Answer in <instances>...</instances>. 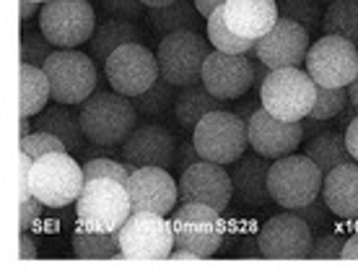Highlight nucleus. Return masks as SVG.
Wrapping results in <instances>:
<instances>
[{
	"mask_svg": "<svg viewBox=\"0 0 358 273\" xmlns=\"http://www.w3.org/2000/svg\"><path fill=\"white\" fill-rule=\"evenodd\" d=\"M34 3H47V0H34Z\"/></svg>",
	"mask_w": 358,
	"mask_h": 273,
	"instance_id": "obj_55",
	"label": "nucleus"
},
{
	"mask_svg": "<svg viewBox=\"0 0 358 273\" xmlns=\"http://www.w3.org/2000/svg\"><path fill=\"white\" fill-rule=\"evenodd\" d=\"M122 162L130 164L133 169L141 167H162L171 169L177 162L179 144L174 133L156 122H143L135 125V130L125 138V144L120 146Z\"/></svg>",
	"mask_w": 358,
	"mask_h": 273,
	"instance_id": "obj_15",
	"label": "nucleus"
},
{
	"mask_svg": "<svg viewBox=\"0 0 358 273\" xmlns=\"http://www.w3.org/2000/svg\"><path fill=\"white\" fill-rule=\"evenodd\" d=\"M174 83L164 81V78H159V81L153 83L151 89L143 91L141 97H133V104L135 109H138V115H145V118H156V115H164L169 107H174Z\"/></svg>",
	"mask_w": 358,
	"mask_h": 273,
	"instance_id": "obj_34",
	"label": "nucleus"
},
{
	"mask_svg": "<svg viewBox=\"0 0 358 273\" xmlns=\"http://www.w3.org/2000/svg\"><path fill=\"white\" fill-rule=\"evenodd\" d=\"M221 214L224 211L206 203H179L171 216L174 245L192 250L200 260L213 258L221 250L226 237V221Z\"/></svg>",
	"mask_w": 358,
	"mask_h": 273,
	"instance_id": "obj_7",
	"label": "nucleus"
},
{
	"mask_svg": "<svg viewBox=\"0 0 358 273\" xmlns=\"http://www.w3.org/2000/svg\"><path fill=\"white\" fill-rule=\"evenodd\" d=\"M203 83L218 99H239L255 86V57L213 50L203 65Z\"/></svg>",
	"mask_w": 358,
	"mask_h": 273,
	"instance_id": "obj_17",
	"label": "nucleus"
},
{
	"mask_svg": "<svg viewBox=\"0 0 358 273\" xmlns=\"http://www.w3.org/2000/svg\"><path fill=\"white\" fill-rule=\"evenodd\" d=\"M257 109H260V107H257V99H247V102H242L239 107H234V112H236L242 120H247V122H250V118L257 112Z\"/></svg>",
	"mask_w": 358,
	"mask_h": 273,
	"instance_id": "obj_49",
	"label": "nucleus"
},
{
	"mask_svg": "<svg viewBox=\"0 0 358 273\" xmlns=\"http://www.w3.org/2000/svg\"><path fill=\"white\" fill-rule=\"evenodd\" d=\"M73 255L83 260H115L122 258L120 245V229L117 232H91V229H76L73 232Z\"/></svg>",
	"mask_w": 358,
	"mask_h": 273,
	"instance_id": "obj_28",
	"label": "nucleus"
},
{
	"mask_svg": "<svg viewBox=\"0 0 358 273\" xmlns=\"http://www.w3.org/2000/svg\"><path fill=\"white\" fill-rule=\"evenodd\" d=\"M324 34L345 36L358 45V0H335L324 10Z\"/></svg>",
	"mask_w": 358,
	"mask_h": 273,
	"instance_id": "obj_31",
	"label": "nucleus"
},
{
	"mask_svg": "<svg viewBox=\"0 0 358 273\" xmlns=\"http://www.w3.org/2000/svg\"><path fill=\"white\" fill-rule=\"evenodd\" d=\"M130 192L133 211H153L169 216L179 206V182L162 167H141L133 169L130 180L125 182Z\"/></svg>",
	"mask_w": 358,
	"mask_h": 273,
	"instance_id": "obj_19",
	"label": "nucleus"
},
{
	"mask_svg": "<svg viewBox=\"0 0 358 273\" xmlns=\"http://www.w3.org/2000/svg\"><path fill=\"white\" fill-rule=\"evenodd\" d=\"M143 29L138 27L135 21H122V18H107L104 24H99L94 36H91L89 42V50H91V57L96 60V63H107L109 55L120 50V47L125 45H143Z\"/></svg>",
	"mask_w": 358,
	"mask_h": 273,
	"instance_id": "obj_24",
	"label": "nucleus"
},
{
	"mask_svg": "<svg viewBox=\"0 0 358 273\" xmlns=\"http://www.w3.org/2000/svg\"><path fill=\"white\" fill-rule=\"evenodd\" d=\"M122 258L127 260H164L174 250V229L166 216L153 211H133L120 227Z\"/></svg>",
	"mask_w": 358,
	"mask_h": 273,
	"instance_id": "obj_12",
	"label": "nucleus"
},
{
	"mask_svg": "<svg viewBox=\"0 0 358 273\" xmlns=\"http://www.w3.org/2000/svg\"><path fill=\"white\" fill-rule=\"evenodd\" d=\"M345 144H348L350 156L358 162V115L345 125Z\"/></svg>",
	"mask_w": 358,
	"mask_h": 273,
	"instance_id": "obj_45",
	"label": "nucleus"
},
{
	"mask_svg": "<svg viewBox=\"0 0 358 273\" xmlns=\"http://www.w3.org/2000/svg\"><path fill=\"white\" fill-rule=\"evenodd\" d=\"M257 247L262 258L270 260H304L312 258L314 232L299 214L286 211L262 224Z\"/></svg>",
	"mask_w": 358,
	"mask_h": 273,
	"instance_id": "obj_14",
	"label": "nucleus"
},
{
	"mask_svg": "<svg viewBox=\"0 0 358 273\" xmlns=\"http://www.w3.org/2000/svg\"><path fill=\"white\" fill-rule=\"evenodd\" d=\"M138 125V109L130 97L117 91H94L81 104V127L86 141L120 148Z\"/></svg>",
	"mask_w": 358,
	"mask_h": 273,
	"instance_id": "obj_1",
	"label": "nucleus"
},
{
	"mask_svg": "<svg viewBox=\"0 0 358 273\" xmlns=\"http://www.w3.org/2000/svg\"><path fill=\"white\" fill-rule=\"evenodd\" d=\"M215 109H226L224 99L213 97L210 91L206 89V83H189V86H182L174 99V118L185 130H195V125L200 120L215 112Z\"/></svg>",
	"mask_w": 358,
	"mask_h": 273,
	"instance_id": "obj_26",
	"label": "nucleus"
},
{
	"mask_svg": "<svg viewBox=\"0 0 358 273\" xmlns=\"http://www.w3.org/2000/svg\"><path fill=\"white\" fill-rule=\"evenodd\" d=\"M86 177L83 164L71 156V151H55L34 159L31 167V195L39 198L50 209H63L78 200Z\"/></svg>",
	"mask_w": 358,
	"mask_h": 273,
	"instance_id": "obj_5",
	"label": "nucleus"
},
{
	"mask_svg": "<svg viewBox=\"0 0 358 273\" xmlns=\"http://www.w3.org/2000/svg\"><path fill=\"white\" fill-rule=\"evenodd\" d=\"M104 73H107V81L112 83V91L130 97V99L141 97L162 78L159 57L138 42L120 47L109 55V60L104 63Z\"/></svg>",
	"mask_w": 358,
	"mask_h": 273,
	"instance_id": "obj_13",
	"label": "nucleus"
},
{
	"mask_svg": "<svg viewBox=\"0 0 358 273\" xmlns=\"http://www.w3.org/2000/svg\"><path fill=\"white\" fill-rule=\"evenodd\" d=\"M57 47L47 39L42 31H29L21 36V65H36V68H45V63L52 57V52Z\"/></svg>",
	"mask_w": 358,
	"mask_h": 273,
	"instance_id": "obj_37",
	"label": "nucleus"
},
{
	"mask_svg": "<svg viewBox=\"0 0 358 273\" xmlns=\"http://www.w3.org/2000/svg\"><path fill=\"white\" fill-rule=\"evenodd\" d=\"M145 8H166V6H171L174 0H141Z\"/></svg>",
	"mask_w": 358,
	"mask_h": 273,
	"instance_id": "obj_53",
	"label": "nucleus"
},
{
	"mask_svg": "<svg viewBox=\"0 0 358 273\" xmlns=\"http://www.w3.org/2000/svg\"><path fill=\"white\" fill-rule=\"evenodd\" d=\"M101 8L107 18H122V21H135L143 13V3L141 0H101Z\"/></svg>",
	"mask_w": 358,
	"mask_h": 273,
	"instance_id": "obj_40",
	"label": "nucleus"
},
{
	"mask_svg": "<svg viewBox=\"0 0 358 273\" xmlns=\"http://www.w3.org/2000/svg\"><path fill=\"white\" fill-rule=\"evenodd\" d=\"M348 89H327V86H317V99H314V107L306 118L314 120H332L343 115L348 109Z\"/></svg>",
	"mask_w": 358,
	"mask_h": 273,
	"instance_id": "obj_35",
	"label": "nucleus"
},
{
	"mask_svg": "<svg viewBox=\"0 0 358 273\" xmlns=\"http://www.w3.org/2000/svg\"><path fill=\"white\" fill-rule=\"evenodd\" d=\"M309 36L312 34L301 24L278 18L275 27L255 42L252 52L257 55L270 71H278V68H299L301 63H306V55H309V47H312L309 45L312 42Z\"/></svg>",
	"mask_w": 358,
	"mask_h": 273,
	"instance_id": "obj_18",
	"label": "nucleus"
},
{
	"mask_svg": "<svg viewBox=\"0 0 358 273\" xmlns=\"http://www.w3.org/2000/svg\"><path fill=\"white\" fill-rule=\"evenodd\" d=\"M36 130H47L57 136L65 144V148L71 154H81L83 148V127H81V115H76L68 104H47L34 120Z\"/></svg>",
	"mask_w": 358,
	"mask_h": 273,
	"instance_id": "obj_25",
	"label": "nucleus"
},
{
	"mask_svg": "<svg viewBox=\"0 0 358 273\" xmlns=\"http://www.w3.org/2000/svg\"><path fill=\"white\" fill-rule=\"evenodd\" d=\"M294 214H299V216L304 218L306 224L312 227V232H320V229H324L332 221V209L327 206V200H324L322 195H317L314 200H309L306 206L294 209Z\"/></svg>",
	"mask_w": 358,
	"mask_h": 273,
	"instance_id": "obj_39",
	"label": "nucleus"
},
{
	"mask_svg": "<svg viewBox=\"0 0 358 273\" xmlns=\"http://www.w3.org/2000/svg\"><path fill=\"white\" fill-rule=\"evenodd\" d=\"M18 133H21V138H27V136H31V133H34L36 127H34V122H31V120L29 118H21V122H18Z\"/></svg>",
	"mask_w": 358,
	"mask_h": 273,
	"instance_id": "obj_51",
	"label": "nucleus"
},
{
	"mask_svg": "<svg viewBox=\"0 0 358 273\" xmlns=\"http://www.w3.org/2000/svg\"><path fill=\"white\" fill-rule=\"evenodd\" d=\"M192 144L208 162L234 164L250 148L247 120L239 118L234 109H215L195 125Z\"/></svg>",
	"mask_w": 358,
	"mask_h": 273,
	"instance_id": "obj_2",
	"label": "nucleus"
},
{
	"mask_svg": "<svg viewBox=\"0 0 358 273\" xmlns=\"http://www.w3.org/2000/svg\"><path fill=\"white\" fill-rule=\"evenodd\" d=\"M229 174H231V185H234V195L247 203V206H265L273 200L268 188V174H270V162L268 156L257 154H244L242 159L229 167Z\"/></svg>",
	"mask_w": 358,
	"mask_h": 273,
	"instance_id": "obj_22",
	"label": "nucleus"
},
{
	"mask_svg": "<svg viewBox=\"0 0 358 273\" xmlns=\"http://www.w3.org/2000/svg\"><path fill=\"white\" fill-rule=\"evenodd\" d=\"M224 16L234 34L257 42L275 27L278 3L275 0H226Z\"/></svg>",
	"mask_w": 358,
	"mask_h": 273,
	"instance_id": "obj_21",
	"label": "nucleus"
},
{
	"mask_svg": "<svg viewBox=\"0 0 358 273\" xmlns=\"http://www.w3.org/2000/svg\"><path fill=\"white\" fill-rule=\"evenodd\" d=\"M206 29H208V39L213 50H221V52H231V55H247L255 50V42L252 39H244V36L234 34L229 24H226L224 8H218L215 13L206 18Z\"/></svg>",
	"mask_w": 358,
	"mask_h": 273,
	"instance_id": "obj_32",
	"label": "nucleus"
},
{
	"mask_svg": "<svg viewBox=\"0 0 358 273\" xmlns=\"http://www.w3.org/2000/svg\"><path fill=\"white\" fill-rule=\"evenodd\" d=\"M231 198V174L224 169V164L200 159L179 177V203H206V206L224 211L229 209Z\"/></svg>",
	"mask_w": 358,
	"mask_h": 273,
	"instance_id": "obj_16",
	"label": "nucleus"
},
{
	"mask_svg": "<svg viewBox=\"0 0 358 273\" xmlns=\"http://www.w3.org/2000/svg\"><path fill=\"white\" fill-rule=\"evenodd\" d=\"M210 39H203L200 31H174L159 42V68L164 81L177 89L203 81V65L210 57Z\"/></svg>",
	"mask_w": 358,
	"mask_h": 273,
	"instance_id": "obj_9",
	"label": "nucleus"
},
{
	"mask_svg": "<svg viewBox=\"0 0 358 273\" xmlns=\"http://www.w3.org/2000/svg\"><path fill=\"white\" fill-rule=\"evenodd\" d=\"M348 102L358 109V76L353 78V83L348 86Z\"/></svg>",
	"mask_w": 358,
	"mask_h": 273,
	"instance_id": "obj_52",
	"label": "nucleus"
},
{
	"mask_svg": "<svg viewBox=\"0 0 358 273\" xmlns=\"http://www.w3.org/2000/svg\"><path fill=\"white\" fill-rule=\"evenodd\" d=\"M18 245H21V250H18V258H21V260H34V258H36V245H34V239H29L27 232H21Z\"/></svg>",
	"mask_w": 358,
	"mask_h": 273,
	"instance_id": "obj_46",
	"label": "nucleus"
},
{
	"mask_svg": "<svg viewBox=\"0 0 358 273\" xmlns=\"http://www.w3.org/2000/svg\"><path fill=\"white\" fill-rule=\"evenodd\" d=\"M42 200L39 198H34V195H29V198H24L21 200V232H29L31 229V224H34L36 218H39V214H42Z\"/></svg>",
	"mask_w": 358,
	"mask_h": 273,
	"instance_id": "obj_42",
	"label": "nucleus"
},
{
	"mask_svg": "<svg viewBox=\"0 0 358 273\" xmlns=\"http://www.w3.org/2000/svg\"><path fill=\"white\" fill-rule=\"evenodd\" d=\"M39 31L57 50H76L89 45L96 31L91 0H47L39 10Z\"/></svg>",
	"mask_w": 358,
	"mask_h": 273,
	"instance_id": "obj_8",
	"label": "nucleus"
},
{
	"mask_svg": "<svg viewBox=\"0 0 358 273\" xmlns=\"http://www.w3.org/2000/svg\"><path fill=\"white\" fill-rule=\"evenodd\" d=\"M50 94L57 104H83L96 89V60L78 50H55L45 63Z\"/></svg>",
	"mask_w": 358,
	"mask_h": 273,
	"instance_id": "obj_10",
	"label": "nucleus"
},
{
	"mask_svg": "<svg viewBox=\"0 0 358 273\" xmlns=\"http://www.w3.org/2000/svg\"><path fill=\"white\" fill-rule=\"evenodd\" d=\"M133 174V167L125 162H117L112 156H99V159H89L83 164V177L89 180H117L125 185Z\"/></svg>",
	"mask_w": 358,
	"mask_h": 273,
	"instance_id": "obj_36",
	"label": "nucleus"
},
{
	"mask_svg": "<svg viewBox=\"0 0 358 273\" xmlns=\"http://www.w3.org/2000/svg\"><path fill=\"white\" fill-rule=\"evenodd\" d=\"M50 78L45 68L21 65V118H34L50 102Z\"/></svg>",
	"mask_w": 358,
	"mask_h": 273,
	"instance_id": "obj_30",
	"label": "nucleus"
},
{
	"mask_svg": "<svg viewBox=\"0 0 358 273\" xmlns=\"http://www.w3.org/2000/svg\"><path fill=\"white\" fill-rule=\"evenodd\" d=\"M304 65L317 86L348 89L358 76V45L345 36L322 34L309 47Z\"/></svg>",
	"mask_w": 358,
	"mask_h": 273,
	"instance_id": "obj_11",
	"label": "nucleus"
},
{
	"mask_svg": "<svg viewBox=\"0 0 358 273\" xmlns=\"http://www.w3.org/2000/svg\"><path fill=\"white\" fill-rule=\"evenodd\" d=\"M18 146H21V151H27L31 159H39V156H45V154H55V151H68L63 141L57 136H52V133H47V130H34L31 136L21 138Z\"/></svg>",
	"mask_w": 358,
	"mask_h": 273,
	"instance_id": "obj_38",
	"label": "nucleus"
},
{
	"mask_svg": "<svg viewBox=\"0 0 358 273\" xmlns=\"http://www.w3.org/2000/svg\"><path fill=\"white\" fill-rule=\"evenodd\" d=\"M18 6H21V10H18V16H21V24H27L29 18L34 16L39 8V3H34V0H18Z\"/></svg>",
	"mask_w": 358,
	"mask_h": 273,
	"instance_id": "obj_48",
	"label": "nucleus"
},
{
	"mask_svg": "<svg viewBox=\"0 0 358 273\" xmlns=\"http://www.w3.org/2000/svg\"><path fill=\"white\" fill-rule=\"evenodd\" d=\"M343 247H345V242L341 237L320 234L314 237L312 258H317V260H335V258H343Z\"/></svg>",
	"mask_w": 358,
	"mask_h": 273,
	"instance_id": "obj_41",
	"label": "nucleus"
},
{
	"mask_svg": "<svg viewBox=\"0 0 358 273\" xmlns=\"http://www.w3.org/2000/svg\"><path fill=\"white\" fill-rule=\"evenodd\" d=\"M278 3V18L296 21L309 31L317 34L324 21V10L320 0H275Z\"/></svg>",
	"mask_w": 358,
	"mask_h": 273,
	"instance_id": "obj_33",
	"label": "nucleus"
},
{
	"mask_svg": "<svg viewBox=\"0 0 358 273\" xmlns=\"http://www.w3.org/2000/svg\"><path fill=\"white\" fill-rule=\"evenodd\" d=\"M200 10L192 0H174L166 8H148V21L164 36L174 31H197L200 29Z\"/></svg>",
	"mask_w": 358,
	"mask_h": 273,
	"instance_id": "obj_29",
	"label": "nucleus"
},
{
	"mask_svg": "<svg viewBox=\"0 0 358 273\" xmlns=\"http://www.w3.org/2000/svg\"><path fill=\"white\" fill-rule=\"evenodd\" d=\"M317 99V83L301 68H278L270 71L260 89V104L270 115L296 122L304 120Z\"/></svg>",
	"mask_w": 358,
	"mask_h": 273,
	"instance_id": "obj_6",
	"label": "nucleus"
},
{
	"mask_svg": "<svg viewBox=\"0 0 358 273\" xmlns=\"http://www.w3.org/2000/svg\"><path fill=\"white\" fill-rule=\"evenodd\" d=\"M304 154L309 156L324 174L332 172L335 167L356 162L348 151L345 133H341V130H322V133H317V136L309 141V146H304Z\"/></svg>",
	"mask_w": 358,
	"mask_h": 273,
	"instance_id": "obj_27",
	"label": "nucleus"
},
{
	"mask_svg": "<svg viewBox=\"0 0 358 273\" xmlns=\"http://www.w3.org/2000/svg\"><path fill=\"white\" fill-rule=\"evenodd\" d=\"M343 260H358V234H353L350 239H345V247H343Z\"/></svg>",
	"mask_w": 358,
	"mask_h": 273,
	"instance_id": "obj_50",
	"label": "nucleus"
},
{
	"mask_svg": "<svg viewBox=\"0 0 358 273\" xmlns=\"http://www.w3.org/2000/svg\"><path fill=\"white\" fill-rule=\"evenodd\" d=\"M203 156H200V151L195 148V144L192 141H187V144H179V154H177V162H174V167H177L179 172H185L187 167H192L195 162H200Z\"/></svg>",
	"mask_w": 358,
	"mask_h": 273,
	"instance_id": "obj_44",
	"label": "nucleus"
},
{
	"mask_svg": "<svg viewBox=\"0 0 358 273\" xmlns=\"http://www.w3.org/2000/svg\"><path fill=\"white\" fill-rule=\"evenodd\" d=\"M324 172L306 154H288L270 164L268 188L280 209L294 211L322 195Z\"/></svg>",
	"mask_w": 358,
	"mask_h": 273,
	"instance_id": "obj_3",
	"label": "nucleus"
},
{
	"mask_svg": "<svg viewBox=\"0 0 358 273\" xmlns=\"http://www.w3.org/2000/svg\"><path fill=\"white\" fill-rule=\"evenodd\" d=\"M247 130H250V148L262 156H268V159H280V156L296 154V148L306 138L301 120H296V122L280 120L275 115H270L262 104L250 118Z\"/></svg>",
	"mask_w": 358,
	"mask_h": 273,
	"instance_id": "obj_20",
	"label": "nucleus"
},
{
	"mask_svg": "<svg viewBox=\"0 0 358 273\" xmlns=\"http://www.w3.org/2000/svg\"><path fill=\"white\" fill-rule=\"evenodd\" d=\"M322 198L332 209L335 216L345 221L358 218V162L335 167L332 172L324 174Z\"/></svg>",
	"mask_w": 358,
	"mask_h": 273,
	"instance_id": "obj_23",
	"label": "nucleus"
},
{
	"mask_svg": "<svg viewBox=\"0 0 358 273\" xmlns=\"http://www.w3.org/2000/svg\"><path fill=\"white\" fill-rule=\"evenodd\" d=\"M195 3V8L200 10V16L208 18L210 13H215L218 8H224L226 6V0H192Z\"/></svg>",
	"mask_w": 358,
	"mask_h": 273,
	"instance_id": "obj_47",
	"label": "nucleus"
},
{
	"mask_svg": "<svg viewBox=\"0 0 358 273\" xmlns=\"http://www.w3.org/2000/svg\"><path fill=\"white\" fill-rule=\"evenodd\" d=\"M320 3H335V0H320Z\"/></svg>",
	"mask_w": 358,
	"mask_h": 273,
	"instance_id": "obj_54",
	"label": "nucleus"
},
{
	"mask_svg": "<svg viewBox=\"0 0 358 273\" xmlns=\"http://www.w3.org/2000/svg\"><path fill=\"white\" fill-rule=\"evenodd\" d=\"M130 214V192L117 180H89L76 200L78 227L91 232H117Z\"/></svg>",
	"mask_w": 358,
	"mask_h": 273,
	"instance_id": "obj_4",
	"label": "nucleus"
},
{
	"mask_svg": "<svg viewBox=\"0 0 358 273\" xmlns=\"http://www.w3.org/2000/svg\"><path fill=\"white\" fill-rule=\"evenodd\" d=\"M31 167H34V159H31L27 151H21V167H18V172H21V180H18L21 200L31 195Z\"/></svg>",
	"mask_w": 358,
	"mask_h": 273,
	"instance_id": "obj_43",
	"label": "nucleus"
}]
</instances>
